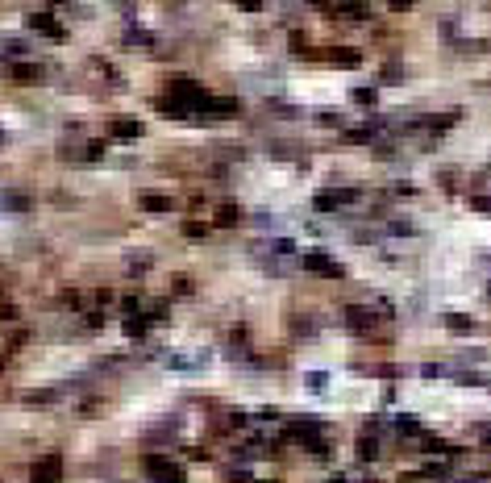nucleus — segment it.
Returning a JSON list of instances; mask_svg holds the SVG:
<instances>
[{
  "label": "nucleus",
  "mask_w": 491,
  "mask_h": 483,
  "mask_svg": "<svg viewBox=\"0 0 491 483\" xmlns=\"http://www.w3.org/2000/svg\"><path fill=\"white\" fill-rule=\"evenodd\" d=\"M146 471H150L154 483H184V471L171 458H146Z\"/></svg>",
  "instance_id": "nucleus-1"
},
{
  "label": "nucleus",
  "mask_w": 491,
  "mask_h": 483,
  "mask_svg": "<svg viewBox=\"0 0 491 483\" xmlns=\"http://www.w3.org/2000/svg\"><path fill=\"white\" fill-rule=\"evenodd\" d=\"M29 483H63V462L54 458V454H46L38 467H34V479Z\"/></svg>",
  "instance_id": "nucleus-2"
},
{
  "label": "nucleus",
  "mask_w": 491,
  "mask_h": 483,
  "mask_svg": "<svg viewBox=\"0 0 491 483\" xmlns=\"http://www.w3.org/2000/svg\"><path fill=\"white\" fill-rule=\"evenodd\" d=\"M308 267L325 275H342V267H333V258H325V254H308Z\"/></svg>",
  "instance_id": "nucleus-3"
},
{
  "label": "nucleus",
  "mask_w": 491,
  "mask_h": 483,
  "mask_svg": "<svg viewBox=\"0 0 491 483\" xmlns=\"http://www.w3.org/2000/svg\"><path fill=\"white\" fill-rule=\"evenodd\" d=\"M113 134H117V138H134V134H138V121H113Z\"/></svg>",
  "instance_id": "nucleus-4"
}]
</instances>
